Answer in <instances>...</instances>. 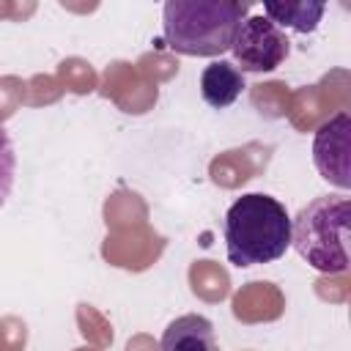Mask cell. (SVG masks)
<instances>
[{"mask_svg": "<svg viewBox=\"0 0 351 351\" xmlns=\"http://www.w3.org/2000/svg\"><path fill=\"white\" fill-rule=\"evenodd\" d=\"M225 244L228 261L239 269L274 263L291 247V217L285 206L261 192L241 195L225 214Z\"/></svg>", "mask_w": 351, "mask_h": 351, "instance_id": "1", "label": "cell"}, {"mask_svg": "<svg viewBox=\"0 0 351 351\" xmlns=\"http://www.w3.org/2000/svg\"><path fill=\"white\" fill-rule=\"evenodd\" d=\"M250 3L239 0H167L162 8L165 44L178 55L217 58L230 49Z\"/></svg>", "mask_w": 351, "mask_h": 351, "instance_id": "2", "label": "cell"}, {"mask_svg": "<svg viewBox=\"0 0 351 351\" xmlns=\"http://www.w3.org/2000/svg\"><path fill=\"white\" fill-rule=\"evenodd\" d=\"M348 197H315L291 219V247L324 274L348 271Z\"/></svg>", "mask_w": 351, "mask_h": 351, "instance_id": "3", "label": "cell"}, {"mask_svg": "<svg viewBox=\"0 0 351 351\" xmlns=\"http://www.w3.org/2000/svg\"><path fill=\"white\" fill-rule=\"evenodd\" d=\"M230 52L241 74L244 71L261 74V71H274L277 66H282V60L291 52V41L266 16H247L233 36Z\"/></svg>", "mask_w": 351, "mask_h": 351, "instance_id": "4", "label": "cell"}, {"mask_svg": "<svg viewBox=\"0 0 351 351\" xmlns=\"http://www.w3.org/2000/svg\"><path fill=\"white\" fill-rule=\"evenodd\" d=\"M348 151H351V115L337 112L332 121H326L313 140V159L315 167L326 181H332L340 189L351 186V170H348Z\"/></svg>", "mask_w": 351, "mask_h": 351, "instance_id": "5", "label": "cell"}, {"mask_svg": "<svg viewBox=\"0 0 351 351\" xmlns=\"http://www.w3.org/2000/svg\"><path fill=\"white\" fill-rule=\"evenodd\" d=\"M162 351H219V343L206 315L186 313L167 324L162 335Z\"/></svg>", "mask_w": 351, "mask_h": 351, "instance_id": "6", "label": "cell"}, {"mask_svg": "<svg viewBox=\"0 0 351 351\" xmlns=\"http://www.w3.org/2000/svg\"><path fill=\"white\" fill-rule=\"evenodd\" d=\"M244 74L230 63V60H214L211 66L203 69L200 74V93L203 101L214 110L230 107L241 93H244Z\"/></svg>", "mask_w": 351, "mask_h": 351, "instance_id": "7", "label": "cell"}, {"mask_svg": "<svg viewBox=\"0 0 351 351\" xmlns=\"http://www.w3.org/2000/svg\"><path fill=\"white\" fill-rule=\"evenodd\" d=\"M326 5L324 3H277V0H266L263 3V16L269 22H274L280 30L291 27L296 33H313L324 16Z\"/></svg>", "mask_w": 351, "mask_h": 351, "instance_id": "8", "label": "cell"}, {"mask_svg": "<svg viewBox=\"0 0 351 351\" xmlns=\"http://www.w3.org/2000/svg\"><path fill=\"white\" fill-rule=\"evenodd\" d=\"M14 176H16V154H14V143L5 132V126L0 123V208L5 206L11 189H14Z\"/></svg>", "mask_w": 351, "mask_h": 351, "instance_id": "9", "label": "cell"}]
</instances>
